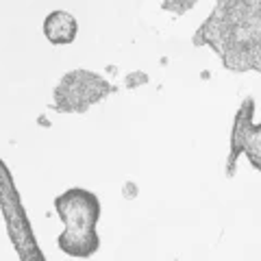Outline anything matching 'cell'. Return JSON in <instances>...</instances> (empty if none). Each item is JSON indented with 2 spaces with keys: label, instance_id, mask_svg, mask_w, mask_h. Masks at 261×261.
Wrapping results in <instances>:
<instances>
[{
  "label": "cell",
  "instance_id": "5b68a950",
  "mask_svg": "<svg viewBox=\"0 0 261 261\" xmlns=\"http://www.w3.org/2000/svg\"><path fill=\"white\" fill-rule=\"evenodd\" d=\"M252 116H255V100L248 96L242 100L238 113H235V120H233L231 148H228V159H226V176L228 178L235 174V168H238V159L242 154V144H244V137H246L248 128L252 124Z\"/></svg>",
  "mask_w": 261,
  "mask_h": 261
},
{
  "label": "cell",
  "instance_id": "3957f363",
  "mask_svg": "<svg viewBox=\"0 0 261 261\" xmlns=\"http://www.w3.org/2000/svg\"><path fill=\"white\" fill-rule=\"evenodd\" d=\"M0 211L5 218L7 235L20 261H46V255L37 246L29 214L24 209L22 196L15 187L9 166L0 159Z\"/></svg>",
  "mask_w": 261,
  "mask_h": 261
},
{
  "label": "cell",
  "instance_id": "ba28073f",
  "mask_svg": "<svg viewBox=\"0 0 261 261\" xmlns=\"http://www.w3.org/2000/svg\"><path fill=\"white\" fill-rule=\"evenodd\" d=\"M259 172H261V168H259Z\"/></svg>",
  "mask_w": 261,
  "mask_h": 261
},
{
  "label": "cell",
  "instance_id": "277c9868",
  "mask_svg": "<svg viewBox=\"0 0 261 261\" xmlns=\"http://www.w3.org/2000/svg\"><path fill=\"white\" fill-rule=\"evenodd\" d=\"M116 92V85L109 83L102 74L92 70L76 68L63 74L53 92V109L61 113H87L96 102L105 100Z\"/></svg>",
  "mask_w": 261,
  "mask_h": 261
},
{
  "label": "cell",
  "instance_id": "52a82bcc",
  "mask_svg": "<svg viewBox=\"0 0 261 261\" xmlns=\"http://www.w3.org/2000/svg\"><path fill=\"white\" fill-rule=\"evenodd\" d=\"M242 154H246L255 170L261 168V124H250L242 144Z\"/></svg>",
  "mask_w": 261,
  "mask_h": 261
},
{
  "label": "cell",
  "instance_id": "7a4b0ae2",
  "mask_svg": "<svg viewBox=\"0 0 261 261\" xmlns=\"http://www.w3.org/2000/svg\"><path fill=\"white\" fill-rule=\"evenodd\" d=\"M55 211L63 222L57 246L72 259H89L100 248L96 226L100 220V200L85 187H70L55 198Z\"/></svg>",
  "mask_w": 261,
  "mask_h": 261
},
{
  "label": "cell",
  "instance_id": "6da1fadb",
  "mask_svg": "<svg viewBox=\"0 0 261 261\" xmlns=\"http://www.w3.org/2000/svg\"><path fill=\"white\" fill-rule=\"evenodd\" d=\"M194 42L214 48L228 70L261 72V0H218Z\"/></svg>",
  "mask_w": 261,
  "mask_h": 261
},
{
  "label": "cell",
  "instance_id": "8992f818",
  "mask_svg": "<svg viewBox=\"0 0 261 261\" xmlns=\"http://www.w3.org/2000/svg\"><path fill=\"white\" fill-rule=\"evenodd\" d=\"M44 37L53 46H68L79 35V22L70 11L55 9L44 18Z\"/></svg>",
  "mask_w": 261,
  "mask_h": 261
}]
</instances>
